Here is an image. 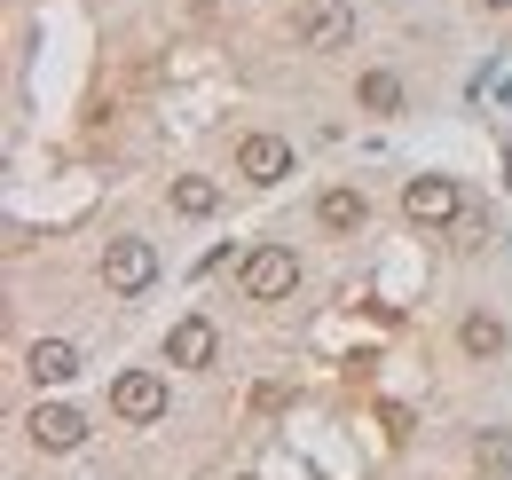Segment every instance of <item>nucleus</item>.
I'll return each instance as SVG.
<instances>
[{"label":"nucleus","instance_id":"obj_1","mask_svg":"<svg viewBox=\"0 0 512 480\" xmlns=\"http://www.w3.org/2000/svg\"><path fill=\"white\" fill-rule=\"evenodd\" d=\"M237 284H245V300H292V284H300L292 244H253L245 268H237Z\"/></svg>","mask_w":512,"mask_h":480},{"label":"nucleus","instance_id":"obj_2","mask_svg":"<svg viewBox=\"0 0 512 480\" xmlns=\"http://www.w3.org/2000/svg\"><path fill=\"white\" fill-rule=\"evenodd\" d=\"M292 32H300V48L331 56V48L355 40V8L347 0H292Z\"/></svg>","mask_w":512,"mask_h":480},{"label":"nucleus","instance_id":"obj_3","mask_svg":"<svg viewBox=\"0 0 512 480\" xmlns=\"http://www.w3.org/2000/svg\"><path fill=\"white\" fill-rule=\"evenodd\" d=\"M402 213H410V229H457L465 197H457V181H449V174H418L410 189H402Z\"/></svg>","mask_w":512,"mask_h":480},{"label":"nucleus","instance_id":"obj_4","mask_svg":"<svg viewBox=\"0 0 512 480\" xmlns=\"http://www.w3.org/2000/svg\"><path fill=\"white\" fill-rule=\"evenodd\" d=\"M103 284H111V292H150V284H158V244L150 237H111L103 244Z\"/></svg>","mask_w":512,"mask_h":480},{"label":"nucleus","instance_id":"obj_5","mask_svg":"<svg viewBox=\"0 0 512 480\" xmlns=\"http://www.w3.org/2000/svg\"><path fill=\"white\" fill-rule=\"evenodd\" d=\"M111 418H127V425L166 418V378L158 370H119L111 378Z\"/></svg>","mask_w":512,"mask_h":480},{"label":"nucleus","instance_id":"obj_6","mask_svg":"<svg viewBox=\"0 0 512 480\" xmlns=\"http://www.w3.org/2000/svg\"><path fill=\"white\" fill-rule=\"evenodd\" d=\"M237 174L260 181V189L284 181L292 174V142H284V134H245V142H237Z\"/></svg>","mask_w":512,"mask_h":480},{"label":"nucleus","instance_id":"obj_7","mask_svg":"<svg viewBox=\"0 0 512 480\" xmlns=\"http://www.w3.org/2000/svg\"><path fill=\"white\" fill-rule=\"evenodd\" d=\"M213 355H221V331H213L205 315H190V323H174V331H166V362H182V370H205Z\"/></svg>","mask_w":512,"mask_h":480},{"label":"nucleus","instance_id":"obj_8","mask_svg":"<svg viewBox=\"0 0 512 480\" xmlns=\"http://www.w3.org/2000/svg\"><path fill=\"white\" fill-rule=\"evenodd\" d=\"M24 370H32L40 386H71V378H79V347H71V339H32V347H24Z\"/></svg>","mask_w":512,"mask_h":480},{"label":"nucleus","instance_id":"obj_9","mask_svg":"<svg viewBox=\"0 0 512 480\" xmlns=\"http://www.w3.org/2000/svg\"><path fill=\"white\" fill-rule=\"evenodd\" d=\"M32 441H40V449H79V441H87V418H79L71 402H40V410H32Z\"/></svg>","mask_w":512,"mask_h":480},{"label":"nucleus","instance_id":"obj_10","mask_svg":"<svg viewBox=\"0 0 512 480\" xmlns=\"http://www.w3.org/2000/svg\"><path fill=\"white\" fill-rule=\"evenodd\" d=\"M316 221L331 229V237H355V229L371 221V197H363V189H323V197H316Z\"/></svg>","mask_w":512,"mask_h":480},{"label":"nucleus","instance_id":"obj_11","mask_svg":"<svg viewBox=\"0 0 512 480\" xmlns=\"http://www.w3.org/2000/svg\"><path fill=\"white\" fill-rule=\"evenodd\" d=\"M457 339H465V355H473V362H497V355H505V323H497V315H465Z\"/></svg>","mask_w":512,"mask_h":480},{"label":"nucleus","instance_id":"obj_12","mask_svg":"<svg viewBox=\"0 0 512 480\" xmlns=\"http://www.w3.org/2000/svg\"><path fill=\"white\" fill-rule=\"evenodd\" d=\"M355 95H363V111H379V119L402 111V79H394V71H363V87H355Z\"/></svg>","mask_w":512,"mask_h":480},{"label":"nucleus","instance_id":"obj_13","mask_svg":"<svg viewBox=\"0 0 512 480\" xmlns=\"http://www.w3.org/2000/svg\"><path fill=\"white\" fill-rule=\"evenodd\" d=\"M213 205H221V189H213L205 174H182V181H174V213H190V221H205Z\"/></svg>","mask_w":512,"mask_h":480},{"label":"nucleus","instance_id":"obj_14","mask_svg":"<svg viewBox=\"0 0 512 480\" xmlns=\"http://www.w3.org/2000/svg\"><path fill=\"white\" fill-rule=\"evenodd\" d=\"M473 465H481V473H512V441L505 433H481V441H473Z\"/></svg>","mask_w":512,"mask_h":480},{"label":"nucleus","instance_id":"obj_15","mask_svg":"<svg viewBox=\"0 0 512 480\" xmlns=\"http://www.w3.org/2000/svg\"><path fill=\"white\" fill-rule=\"evenodd\" d=\"M481 8H512V0H481Z\"/></svg>","mask_w":512,"mask_h":480}]
</instances>
